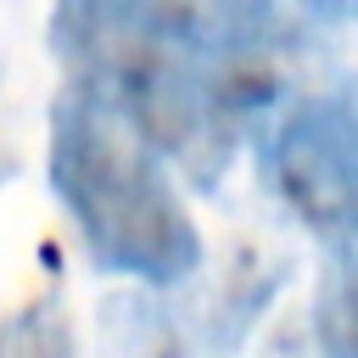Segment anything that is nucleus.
<instances>
[{
	"mask_svg": "<svg viewBox=\"0 0 358 358\" xmlns=\"http://www.w3.org/2000/svg\"><path fill=\"white\" fill-rule=\"evenodd\" d=\"M319 22V6L73 0L50 11V45L73 84L95 90L196 190H213L252 123L324 45Z\"/></svg>",
	"mask_w": 358,
	"mask_h": 358,
	"instance_id": "f257e3e1",
	"label": "nucleus"
},
{
	"mask_svg": "<svg viewBox=\"0 0 358 358\" xmlns=\"http://www.w3.org/2000/svg\"><path fill=\"white\" fill-rule=\"evenodd\" d=\"M50 190L73 213L101 274L168 291L201 268V229L190 224L162 157L73 78L50 101Z\"/></svg>",
	"mask_w": 358,
	"mask_h": 358,
	"instance_id": "f03ea898",
	"label": "nucleus"
},
{
	"mask_svg": "<svg viewBox=\"0 0 358 358\" xmlns=\"http://www.w3.org/2000/svg\"><path fill=\"white\" fill-rule=\"evenodd\" d=\"M263 179L308 229L358 252V73L274 117L263 134Z\"/></svg>",
	"mask_w": 358,
	"mask_h": 358,
	"instance_id": "7ed1b4c3",
	"label": "nucleus"
},
{
	"mask_svg": "<svg viewBox=\"0 0 358 358\" xmlns=\"http://www.w3.org/2000/svg\"><path fill=\"white\" fill-rule=\"evenodd\" d=\"M313 347L319 358H358V252L341 246L313 296Z\"/></svg>",
	"mask_w": 358,
	"mask_h": 358,
	"instance_id": "20e7f679",
	"label": "nucleus"
},
{
	"mask_svg": "<svg viewBox=\"0 0 358 358\" xmlns=\"http://www.w3.org/2000/svg\"><path fill=\"white\" fill-rule=\"evenodd\" d=\"M0 358H78L73 324H67L62 302L45 296V302L11 313V319L0 324Z\"/></svg>",
	"mask_w": 358,
	"mask_h": 358,
	"instance_id": "39448f33",
	"label": "nucleus"
},
{
	"mask_svg": "<svg viewBox=\"0 0 358 358\" xmlns=\"http://www.w3.org/2000/svg\"><path fill=\"white\" fill-rule=\"evenodd\" d=\"M0 185H6V168H0Z\"/></svg>",
	"mask_w": 358,
	"mask_h": 358,
	"instance_id": "423d86ee",
	"label": "nucleus"
}]
</instances>
